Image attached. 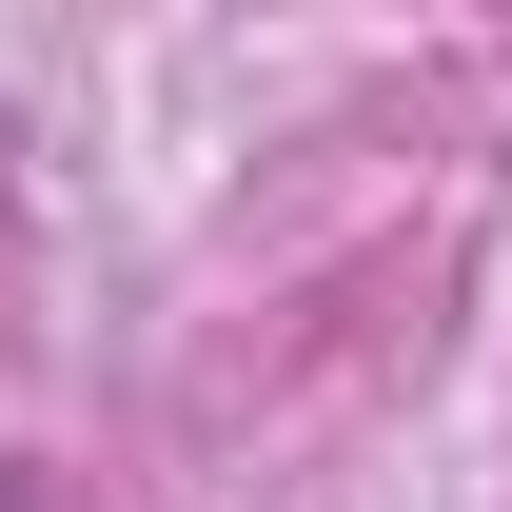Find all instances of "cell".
I'll use <instances>...</instances> for the list:
<instances>
[{"label":"cell","mask_w":512,"mask_h":512,"mask_svg":"<svg viewBox=\"0 0 512 512\" xmlns=\"http://www.w3.org/2000/svg\"><path fill=\"white\" fill-rule=\"evenodd\" d=\"M0 512H40V493H0Z\"/></svg>","instance_id":"1"}]
</instances>
